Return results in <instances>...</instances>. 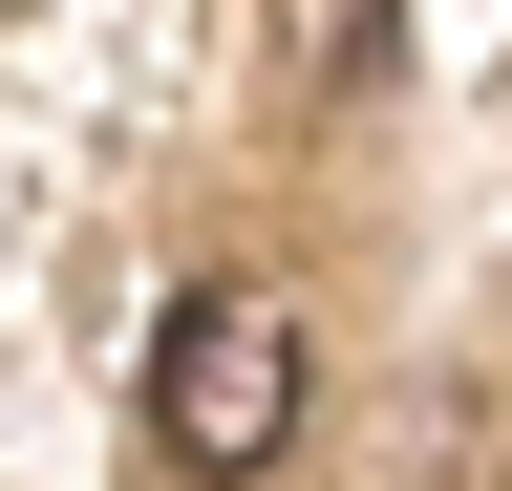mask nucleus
I'll return each mask as SVG.
<instances>
[{
    "instance_id": "nucleus-1",
    "label": "nucleus",
    "mask_w": 512,
    "mask_h": 491,
    "mask_svg": "<svg viewBox=\"0 0 512 491\" xmlns=\"http://www.w3.org/2000/svg\"><path fill=\"white\" fill-rule=\"evenodd\" d=\"M299 406H320V342H299V299H256V278H192L171 299V342H150V427H171V470L192 491H256L299 449Z\"/></svg>"
},
{
    "instance_id": "nucleus-2",
    "label": "nucleus",
    "mask_w": 512,
    "mask_h": 491,
    "mask_svg": "<svg viewBox=\"0 0 512 491\" xmlns=\"http://www.w3.org/2000/svg\"><path fill=\"white\" fill-rule=\"evenodd\" d=\"M299 65H320V86H363V65H384V0H299Z\"/></svg>"
}]
</instances>
